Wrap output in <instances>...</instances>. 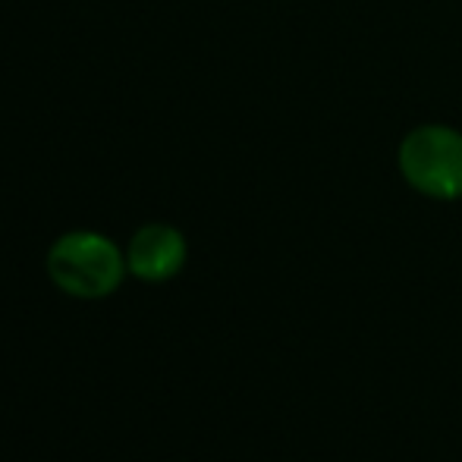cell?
<instances>
[{
    "label": "cell",
    "instance_id": "cell-1",
    "mask_svg": "<svg viewBox=\"0 0 462 462\" xmlns=\"http://www.w3.org/2000/svg\"><path fill=\"white\" fill-rule=\"evenodd\" d=\"M396 173L412 192L434 201L462 199V129L428 120L406 129L396 145Z\"/></svg>",
    "mask_w": 462,
    "mask_h": 462
},
{
    "label": "cell",
    "instance_id": "cell-2",
    "mask_svg": "<svg viewBox=\"0 0 462 462\" xmlns=\"http://www.w3.org/2000/svg\"><path fill=\"white\" fill-rule=\"evenodd\" d=\"M126 255L114 239L92 230L63 233L48 252V274L67 296L104 299L126 277Z\"/></svg>",
    "mask_w": 462,
    "mask_h": 462
},
{
    "label": "cell",
    "instance_id": "cell-3",
    "mask_svg": "<svg viewBox=\"0 0 462 462\" xmlns=\"http://www.w3.org/2000/svg\"><path fill=\"white\" fill-rule=\"evenodd\" d=\"M186 236L171 224H148L135 230L126 249V268L145 283H164L186 268Z\"/></svg>",
    "mask_w": 462,
    "mask_h": 462
}]
</instances>
